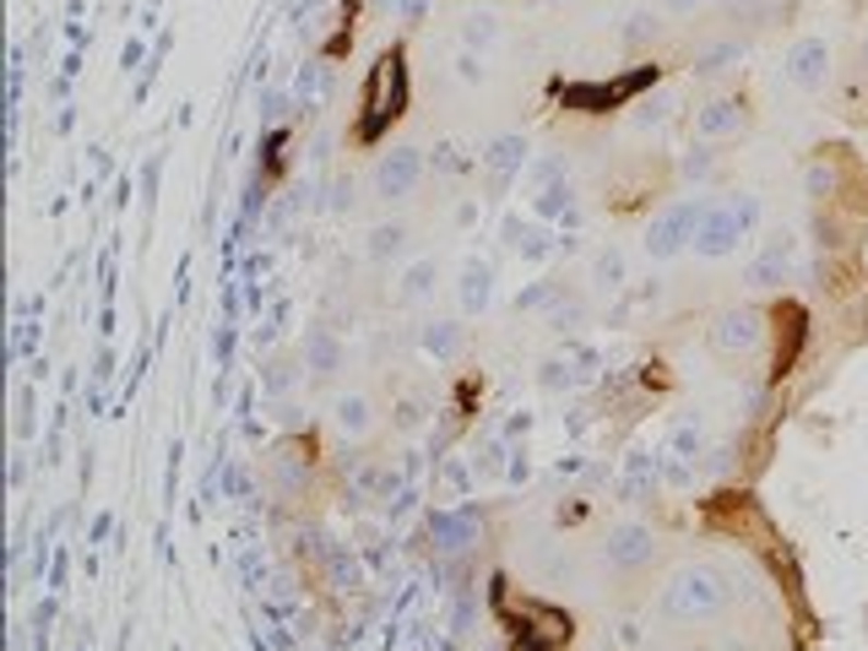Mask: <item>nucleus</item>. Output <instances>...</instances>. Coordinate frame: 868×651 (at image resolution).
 Listing matches in <instances>:
<instances>
[{"mask_svg": "<svg viewBox=\"0 0 868 651\" xmlns=\"http://www.w3.org/2000/svg\"><path fill=\"white\" fill-rule=\"evenodd\" d=\"M738 126V104H712L701 115V137H717V131H732Z\"/></svg>", "mask_w": 868, "mask_h": 651, "instance_id": "nucleus-10", "label": "nucleus"}, {"mask_svg": "<svg viewBox=\"0 0 868 651\" xmlns=\"http://www.w3.org/2000/svg\"><path fill=\"white\" fill-rule=\"evenodd\" d=\"M413 179H419V153H408V147L391 153V158L375 168V190H380V196H408Z\"/></svg>", "mask_w": 868, "mask_h": 651, "instance_id": "nucleus-6", "label": "nucleus"}, {"mask_svg": "<svg viewBox=\"0 0 868 651\" xmlns=\"http://www.w3.org/2000/svg\"><path fill=\"white\" fill-rule=\"evenodd\" d=\"M749 223H754V201H749V196H732L727 206H706V212H701V228H695V250H701V256H727Z\"/></svg>", "mask_w": 868, "mask_h": 651, "instance_id": "nucleus-2", "label": "nucleus"}, {"mask_svg": "<svg viewBox=\"0 0 868 651\" xmlns=\"http://www.w3.org/2000/svg\"><path fill=\"white\" fill-rule=\"evenodd\" d=\"M364 137H380V126L391 115H402V55H386L370 76V98H364Z\"/></svg>", "mask_w": 868, "mask_h": 651, "instance_id": "nucleus-3", "label": "nucleus"}, {"mask_svg": "<svg viewBox=\"0 0 868 651\" xmlns=\"http://www.w3.org/2000/svg\"><path fill=\"white\" fill-rule=\"evenodd\" d=\"M608 559L624 565V570L646 565V559H652V532H646V526H619V532L608 537Z\"/></svg>", "mask_w": 868, "mask_h": 651, "instance_id": "nucleus-8", "label": "nucleus"}, {"mask_svg": "<svg viewBox=\"0 0 868 651\" xmlns=\"http://www.w3.org/2000/svg\"><path fill=\"white\" fill-rule=\"evenodd\" d=\"M782 71H787V82H798V87H820V82L831 76V44H825V38H804V44H793Z\"/></svg>", "mask_w": 868, "mask_h": 651, "instance_id": "nucleus-4", "label": "nucleus"}, {"mask_svg": "<svg viewBox=\"0 0 868 651\" xmlns=\"http://www.w3.org/2000/svg\"><path fill=\"white\" fill-rule=\"evenodd\" d=\"M337 424H342V429H364V424H370L364 396H342V402H337Z\"/></svg>", "mask_w": 868, "mask_h": 651, "instance_id": "nucleus-11", "label": "nucleus"}, {"mask_svg": "<svg viewBox=\"0 0 868 651\" xmlns=\"http://www.w3.org/2000/svg\"><path fill=\"white\" fill-rule=\"evenodd\" d=\"M864 49H868V44H864Z\"/></svg>", "mask_w": 868, "mask_h": 651, "instance_id": "nucleus-15", "label": "nucleus"}, {"mask_svg": "<svg viewBox=\"0 0 868 651\" xmlns=\"http://www.w3.org/2000/svg\"><path fill=\"white\" fill-rule=\"evenodd\" d=\"M701 212H706L701 201H684V206L662 212V223H652V239H646V245H652V256H673V250H679V245L701 228Z\"/></svg>", "mask_w": 868, "mask_h": 651, "instance_id": "nucleus-5", "label": "nucleus"}, {"mask_svg": "<svg viewBox=\"0 0 868 651\" xmlns=\"http://www.w3.org/2000/svg\"><path fill=\"white\" fill-rule=\"evenodd\" d=\"M712 342L723 347V353H743V347H754L760 342V321L749 316V310H727L717 331H712Z\"/></svg>", "mask_w": 868, "mask_h": 651, "instance_id": "nucleus-7", "label": "nucleus"}, {"mask_svg": "<svg viewBox=\"0 0 868 651\" xmlns=\"http://www.w3.org/2000/svg\"><path fill=\"white\" fill-rule=\"evenodd\" d=\"M397 239H402L397 228H380V234H375V256H391V245H397Z\"/></svg>", "mask_w": 868, "mask_h": 651, "instance_id": "nucleus-13", "label": "nucleus"}, {"mask_svg": "<svg viewBox=\"0 0 868 651\" xmlns=\"http://www.w3.org/2000/svg\"><path fill=\"white\" fill-rule=\"evenodd\" d=\"M430 347H439V353H450V347H456V331H434V336H430Z\"/></svg>", "mask_w": 868, "mask_h": 651, "instance_id": "nucleus-14", "label": "nucleus"}, {"mask_svg": "<svg viewBox=\"0 0 868 651\" xmlns=\"http://www.w3.org/2000/svg\"><path fill=\"white\" fill-rule=\"evenodd\" d=\"M787 272H793V245L787 239H776L754 267H749V283H760V288H776V283H787Z\"/></svg>", "mask_w": 868, "mask_h": 651, "instance_id": "nucleus-9", "label": "nucleus"}, {"mask_svg": "<svg viewBox=\"0 0 868 651\" xmlns=\"http://www.w3.org/2000/svg\"><path fill=\"white\" fill-rule=\"evenodd\" d=\"M723 597H727L723 570L695 565V570H684V576L662 592V614H673V619H701V614H717Z\"/></svg>", "mask_w": 868, "mask_h": 651, "instance_id": "nucleus-1", "label": "nucleus"}, {"mask_svg": "<svg viewBox=\"0 0 868 651\" xmlns=\"http://www.w3.org/2000/svg\"><path fill=\"white\" fill-rule=\"evenodd\" d=\"M521 158V142H516V137H505V142H494V153H489V163H494V168H500V174H505V168H511V163Z\"/></svg>", "mask_w": 868, "mask_h": 651, "instance_id": "nucleus-12", "label": "nucleus"}]
</instances>
